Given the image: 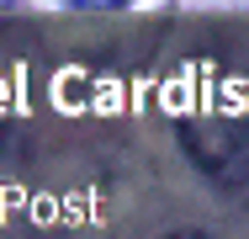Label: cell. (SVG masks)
<instances>
[{
	"label": "cell",
	"instance_id": "3957f363",
	"mask_svg": "<svg viewBox=\"0 0 249 239\" xmlns=\"http://www.w3.org/2000/svg\"><path fill=\"white\" fill-rule=\"evenodd\" d=\"M0 5H11V0H0Z\"/></svg>",
	"mask_w": 249,
	"mask_h": 239
},
{
	"label": "cell",
	"instance_id": "6da1fadb",
	"mask_svg": "<svg viewBox=\"0 0 249 239\" xmlns=\"http://www.w3.org/2000/svg\"><path fill=\"white\" fill-rule=\"evenodd\" d=\"M180 143H186V154L212 181H228V186L249 181V112H201V117H186Z\"/></svg>",
	"mask_w": 249,
	"mask_h": 239
},
{
	"label": "cell",
	"instance_id": "7a4b0ae2",
	"mask_svg": "<svg viewBox=\"0 0 249 239\" xmlns=\"http://www.w3.org/2000/svg\"><path fill=\"white\" fill-rule=\"evenodd\" d=\"M80 5H127V0H80Z\"/></svg>",
	"mask_w": 249,
	"mask_h": 239
}]
</instances>
